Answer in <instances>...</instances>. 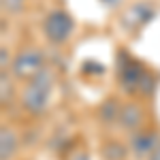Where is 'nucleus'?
<instances>
[{
  "label": "nucleus",
  "instance_id": "20e7f679",
  "mask_svg": "<svg viewBox=\"0 0 160 160\" xmlns=\"http://www.w3.org/2000/svg\"><path fill=\"white\" fill-rule=\"evenodd\" d=\"M45 56L38 47H22L11 60V73L13 77L30 81L32 77H37L41 71H45Z\"/></svg>",
  "mask_w": 160,
  "mask_h": 160
},
{
  "label": "nucleus",
  "instance_id": "9d476101",
  "mask_svg": "<svg viewBox=\"0 0 160 160\" xmlns=\"http://www.w3.org/2000/svg\"><path fill=\"white\" fill-rule=\"evenodd\" d=\"M120 109H122V107L118 105V100L107 98L102 105H100L98 115H100L102 122H115V120H120Z\"/></svg>",
  "mask_w": 160,
  "mask_h": 160
},
{
  "label": "nucleus",
  "instance_id": "f257e3e1",
  "mask_svg": "<svg viewBox=\"0 0 160 160\" xmlns=\"http://www.w3.org/2000/svg\"><path fill=\"white\" fill-rule=\"evenodd\" d=\"M118 79L126 94L149 96L156 88V77L149 73L148 66L143 62L126 56L124 51L120 53V62H118Z\"/></svg>",
  "mask_w": 160,
  "mask_h": 160
},
{
  "label": "nucleus",
  "instance_id": "0eeeda50",
  "mask_svg": "<svg viewBox=\"0 0 160 160\" xmlns=\"http://www.w3.org/2000/svg\"><path fill=\"white\" fill-rule=\"evenodd\" d=\"M143 120H145V111H143V107L139 102H126V105H122L118 122H120V126H122L124 130H128V132L141 130Z\"/></svg>",
  "mask_w": 160,
  "mask_h": 160
},
{
  "label": "nucleus",
  "instance_id": "ddd939ff",
  "mask_svg": "<svg viewBox=\"0 0 160 160\" xmlns=\"http://www.w3.org/2000/svg\"><path fill=\"white\" fill-rule=\"evenodd\" d=\"M68 160H90V156H88L86 149H75L73 154H71V158Z\"/></svg>",
  "mask_w": 160,
  "mask_h": 160
},
{
  "label": "nucleus",
  "instance_id": "9b49d317",
  "mask_svg": "<svg viewBox=\"0 0 160 160\" xmlns=\"http://www.w3.org/2000/svg\"><path fill=\"white\" fill-rule=\"evenodd\" d=\"M0 88H2V92H0V96H2V105L11 102V98H13V86H11V79H9L7 71H2V77H0Z\"/></svg>",
  "mask_w": 160,
  "mask_h": 160
},
{
  "label": "nucleus",
  "instance_id": "f8f14e48",
  "mask_svg": "<svg viewBox=\"0 0 160 160\" xmlns=\"http://www.w3.org/2000/svg\"><path fill=\"white\" fill-rule=\"evenodd\" d=\"M24 2L26 0H2V9L4 11H19L22 7H24Z\"/></svg>",
  "mask_w": 160,
  "mask_h": 160
},
{
  "label": "nucleus",
  "instance_id": "39448f33",
  "mask_svg": "<svg viewBox=\"0 0 160 160\" xmlns=\"http://www.w3.org/2000/svg\"><path fill=\"white\" fill-rule=\"evenodd\" d=\"M160 145V137L156 130L152 128H141L130 135V152L135 154L137 158H145L152 156V152Z\"/></svg>",
  "mask_w": 160,
  "mask_h": 160
},
{
  "label": "nucleus",
  "instance_id": "7ed1b4c3",
  "mask_svg": "<svg viewBox=\"0 0 160 160\" xmlns=\"http://www.w3.org/2000/svg\"><path fill=\"white\" fill-rule=\"evenodd\" d=\"M75 32L73 15L64 9H53L43 19V34L51 45H64Z\"/></svg>",
  "mask_w": 160,
  "mask_h": 160
},
{
  "label": "nucleus",
  "instance_id": "f03ea898",
  "mask_svg": "<svg viewBox=\"0 0 160 160\" xmlns=\"http://www.w3.org/2000/svg\"><path fill=\"white\" fill-rule=\"evenodd\" d=\"M51 90H53V75L49 68H45L30 81H26L24 92H22V107L32 115L43 113L49 105Z\"/></svg>",
  "mask_w": 160,
  "mask_h": 160
},
{
  "label": "nucleus",
  "instance_id": "423d86ee",
  "mask_svg": "<svg viewBox=\"0 0 160 160\" xmlns=\"http://www.w3.org/2000/svg\"><path fill=\"white\" fill-rule=\"evenodd\" d=\"M154 17V7L149 2H135L122 15V26L126 30H139Z\"/></svg>",
  "mask_w": 160,
  "mask_h": 160
},
{
  "label": "nucleus",
  "instance_id": "4468645a",
  "mask_svg": "<svg viewBox=\"0 0 160 160\" xmlns=\"http://www.w3.org/2000/svg\"><path fill=\"white\" fill-rule=\"evenodd\" d=\"M148 160H160V145L154 149V152H152V156H149Z\"/></svg>",
  "mask_w": 160,
  "mask_h": 160
},
{
  "label": "nucleus",
  "instance_id": "1a4fd4ad",
  "mask_svg": "<svg viewBox=\"0 0 160 160\" xmlns=\"http://www.w3.org/2000/svg\"><path fill=\"white\" fill-rule=\"evenodd\" d=\"M128 152L130 149L126 148V145H122L120 141H107L102 145V149H100V154H102L105 160H124L128 156Z\"/></svg>",
  "mask_w": 160,
  "mask_h": 160
},
{
  "label": "nucleus",
  "instance_id": "2eb2a0df",
  "mask_svg": "<svg viewBox=\"0 0 160 160\" xmlns=\"http://www.w3.org/2000/svg\"><path fill=\"white\" fill-rule=\"evenodd\" d=\"M102 2H107V4H115L118 0H102Z\"/></svg>",
  "mask_w": 160,
  "mask_h": 160
},
{
  "label": "nucleus",
  "instance_id": "6e6552de",
  "mask_svg": "<svg viewBox=\"0 0 160 160\" xmlns=\"http://www.w3.org/2000/svg\"><path fill=\"white\" fill-rule=\"evenodd\" d=\"M17 132L9 128V126H2L0 130V160H11L17 152Z\"/></svg>",
  "mask_w": 160,
  "mask_h": 160
}]
</instances>
